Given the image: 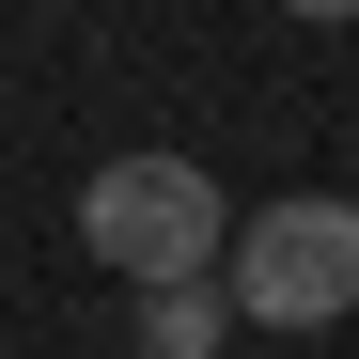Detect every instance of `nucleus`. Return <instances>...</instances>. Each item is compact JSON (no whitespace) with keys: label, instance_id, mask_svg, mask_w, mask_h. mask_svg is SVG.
<instances>
[{"label":"nucleus","instance_id":"nucleus-2","mask_svg":"<svg viewBox=\"0 0 359 359\" xmlns=\"http://www.w3.org/2000/svg\"><path fill=\"white\" fill-rule=\"evenodd\" d=\"M219 297H234V328H344V313H359V203L297 188V203H266V219H234Z\"/></svg>","mask_w":359,"mask_h":359},{"label":"nucleus","instance_id":"nucleus-1","mask_svg":"<svg viewBox=\"0 0 359 359\" xmlns=\"http://www.w3.org/2000/svg\"><path fill=\"white\" fill-rule=\"evenodd\" d=\"M79 250H94L109 281L172 297V281H219V266H234V203H219L203 156H109L94 188H79Z\"/></svg>","mask_w":359,"mask_h":359},{"label":"nucleus","instance_id":"nucleus-3","mask_svg":"<svg viewBox=\"0 0 359 359\" xmlns=\"http://www.w3.org/2000/svg\"><path fill=\"white\" fill-rule=\"evenodd\" d=\"M219 328H234V297H219V281H172V297H141V359H219Z\"/></svg>","mask_w":359,"mask_h":359},{"label":"nucleus","instance_id":"nucleus-4","mask_svg":"<svg viewBox=\"0 0 359 359\" xmlns=\"http://www.w3.org/2000/svg\"><path fill=\"white\" fill-rule=\"evenodd\" d=\"M281 16H313V32H344V16H359V0H281Z\"/></svg>","mask_w":359,"mask_h":359}]
</instances>
